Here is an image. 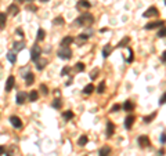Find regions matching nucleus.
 <instances>
[{"instance_id": "nucleus-1", "label": "nucleus", "mask_w": 166, "mask_h": 156, "mask_svg": "<svg viewBox=\"0 0 166 156\" xmlns=\"http://www.w3.org/2000/svg\"><path fill=\"white\" fill-rule=\"evenodd\" d=\"M94 24V15L91 13H83L82 15H79L75 20V25L76 26H90Z\"/></svg>"}, {"instance_id": "nucleus-2", "label": "nucleus", "mask_w": 166, "mask_h": 156, "mask_svg": "<svg viewBox=\"0 0 166 156\" xmlns=\"http://www.w3.org/2000/svg\"><path fill=\"white\" fill-rule=\"evenodd\" d=\"M57 55L58 58H61V59H71L72 58V50L69 48V47H61L60 50L57 51Z\"/></svg>"}, {"instance_id": "nucleus-3", "label": "nucleus", "mask_w": 166, "mask_h": 156, "mask_svg": "<svg viewBox=\"0 0 166 156\" xmlns=\"http://www.w3.org/2000/svg\"><path fill=\"white\" fill-rule=\"evenodd\" d=\"M42 55V48L39 44H33L31 48V59L35 62V61H37L39 58H40Z\"/></svg>"}, {"instance_id": "nucleus-4", "label": "nucleus", "mask_w": 166, "mask_h": 156, "mask_svg": "<svg viewBox=\"0 0 166 156\" xmlns=\"http://www.w3.org/2000/svg\"><path fill=\"white\" fill-rule=\"evenodd\" d=\"M137 144L140 145V148H148V146H151L150 137H147V135H140V137L137 138Z\"/></svg>"}, {"instance_id": "nucleus-5", "label": "nucleus", "mask_w": 166, "mask_h": 156, "mask_svg": "<svg viewBox=\"0 0 166 156\" xmlns=\"http://www.w3.org/2000/svg\"><path fill=\"white\" fill-rule=\"evenodd\" d=\"M162 26H165V21L158 20V21H154V22L147 24V25L144 26V29H147V31H151V29H156V28H162Z\"/></svg>"}, {"instance_id": "nucleus-6", "label": "nucleus", "mask_w": 166, "mask_h": 156, "mask_svg": "<svg viewBox=\"0 0 166 156\" xmlns=\"http://www.w3.org/2000/svg\"><path fill=\"white\" fill-rule=\"evenodd\" d=\"M10 123H11V126H13L14 129H17V130L22 129V120H21V118L15 116V115L10 116Z\"/></svg>"}, {"instance_id": "nucleus-7", "label": "nucleus", "mask_w": 166, "mask_h": 156, "mask_svg": "<svg viewBox=\"0 0 166 156\" xmlns=\"http://www.w3.org/2000/svg\"><path fill=\"white\" fill-rule=\"evenodd\" d=\"M28 99V94L24 93V91H20V93L15 95V102L17 105H24Z\"/></svg>"}, {"instance_id": "nucleus-8", "label": "nucleus", "mask_w": 166, "mask_h": 156, "mask_svg": "<svg viewBox=\"0 0 166 156\" xmlns=\"http://www.w3.org/2000/svg\"><path fill=\"white\" fill-rule=\"evenodd\" d=\"M158 15H159V11H158L156 7H150V8L143 14L144 18H151V17H158Z\"/></svg>"}, {"instance_id": "nucleus-9", "label": "nucleus", "mask_w": 166, "mask_h": 156, "mask_svg": "<svg viewBox=\"0 0 166 156\" xmlns=\"http://www.w3.org/2000/svg\"><path fill=\"white\" fill-rule=\"evenodd\" d=\"M14 84H15V78L11 75V76H8V79H7V82H6V87L4 90L7 91V93H10L11 90L14 89Z\"/></svg>"}, {"instance_id": "nucleus-10", "label": "nucleus", "mask_w": 166, "mask_h": 156, "mask_svg": "<svg viewBox=\"0 0 166 156\" xmlns=\"http://www.w3.org/2000/svg\"><path fill=\"white\" fill-rule=\"evenodd\" d=\"M93 35H94V29H91V28H87V29H84V31H83V33H80V35H79V37L87 42L89 39L93 36Z\"/></svg>"}, {"instance_id": "nucleus-11", "label": "nucleus", "mask_w": 166, "mask_h": 156, "mask_svg": "<svg viewBox=\"0 0 166 156\" xmlns=\"http://www.w3.org/2000/svg\"><path fill=\"white\" fill-rule=\"evenodd\" d=\"M134 122H136V116L134 115H129V116L124 119V129L130 130V129L133 127V125H134Z\"/></svg>"}, {"instance_id": "nucleus-12", "label": "nucleus", "mask_w": 166, "mask_h": 156, "mask_svg": "<svg viewBox=\"0 0 166 156\" xmlns=\"http://www.w3.org/2000/svg\"><path fill=\"white\" fill-rule=\"evenodd\" d=\"M76 8L78 10H89V8H91V3L87 1V0H79L78 4H76Z\"/></svg>"}, {"instance_id": "nucleus-13", "label": "nucleus", "mask_w": 166, "mask_h": 156, "mask_svg": "<svg viewBox=\"0 0 166 156\" xmlns=\"http://www.w3.org/2000/svg\"><path fill=\"white\" fill-rule=\"evenodd\" d=\"M111 152H112L111 146H109V145H104V146L100 148L98 156H109V155H111Z\"/></svg>"}, {"instance_id": "nucleus-14", "label": "nucleus", "mask_w": 166, "mask_h": 156, "mask_svg": "<svg viewBox=\"0 0 166 156\" xmlns=\"http://www.w3.org/2000/svg\"><path fill=\"white\" fill-rule=\"evenodd\" d=\"M114 133H115V125L111 120H108V122H107V137L111 138V137L114 135Z\"/></svg>"}, {"instance_id": "nucleus-15", "label": "nucleus", "mask_w": 166, "mask_h": 156, "mask_svg": "<svg viewBox=\"0 0 166 156\" xmlns=\"http://www.w3.org/2000/svg\"><path fill=\"white\" fill-rule=\"evenodd\" d=\"M122 108L126 112H132V111H134V102H132L130 99H126L123 102V105H122Z\"/></svg>"}, {"instance_id": "nucleus-16", "label": "nucleus", "mask_w": 166, "mask_h": 156, "mask_svg": "<svg viewBox=\"0 0 166 156\" xmlns=\"http://www.w3.org/2000/svg\"><path fill=\"white\" fill-rule=\"evenodd\" d=\"M35 62H36V69H37V71H43L44 66L47 65V59H46V58H42L40 57L37 61H35Z\"/></svg>"}, {"instance_id": "nucleus-17", "label": "nucleus", "mask_w": 166, "mask_h": 156, "mask_svg": "<svg viewBox=\"0 0 166 156\" xmlns=\"http://www.w3.org/2000/svg\"><path fill=\"white\" fill-rule=\"evenodd\" d=\"M7 11H8L10 15L14 17V15H17V14L20 13V7H18L17 4H10L8 6V8H7Z\"/></svg>"}, {"instance_id": "nucleus-18", "label": "nucleus", "mask_w": 166, "mask_h": 156, "mask_svg": "<svg viewBox=\"0 0 166 156\" xmlns=\"http://www.w3.org/2000/svg\"><path fill=\"white\" fill-rule=\"evenodd\" d=\"M75 42V39L72 36H65L61 40V47H69V44H72Z\"/></svg>"}, {"instance_id": "nucleus-19", "label": "nucleus", "mask_w": 166, "mask_h": 156, "mask_svg": "<svg viewBox=\"0 0 166 156\" xmlns=\"http://www.w3.org/2000/svg\"><path fill=\"white\" fill-rule=\"evenodd\" d=\"M24 78H25V83H26V86H32V84L35 83V75H33V73L28 72V75H25Z\"/></svg>"}, {"instance_id": "nucleus-20", "label": "nucleus", "mask_w": 166, "mask_h": 156, "mask_svg": "<svg viewBox=\"0 0 166 156\" xmlns=\"http://www.w3.org/2000/svg\"><path fill=\"white\" fill-rule=\"evenodd\" d=\"M111 52H112V46H111V44H105L103 48V57L108 58L109 55H111Z\"/></svg>"}, {"instance_id": "nucleus-21", "label": "nucleus", "mask_w": 166, "mask_h": 156, "mask_svg": "<svg viewBox=\"0 0 166 156\" xmlns=\"http://www.w3.org/2000/svg\"><path fill=\"white\" fill-rule=\"evenodd\" d=\"M51 106L54 108V109H61V106H62V99L60 98V97L54 98V99H53V102H51Z\"/></svg>"}, {"instance_id": "nucleus-22", "label": "nucleus", "mask_w": 166, "mask_h": 156, "mask_svg": "<svg viewBox=\"0 0 166 156\" xmlns=\"http://www.w3.org/2000/svg\"><path fill=\"white\" fill-rule=\"evenodd\" d=\"M6 24H7V14L6 13H0V29H4Z\"/></svg>"}, {"instance_id": "nucleus-23", "label": "nucleus", "mask_w": 166, "mask_h": 156, "mask_svg": "<svg viewBox=\"0 0 166 156\" xmlns=\"http://www.w3.org/2000/svg\"><path fill=\"white\" fill-rule=\"evenodd\" d=\"M87 142H89L87 135H80V137H79V140H78V145L79 146H86L87 145Z\"/></svg>"}, {"instance_id": "nucleus-24", "label": "nucleus", "mask_w": 166, "mask_h": 156, "mask_svg": "<svg viewBox=\"0 0 166 156\" xmlns=\"http://www.w3.org/2000/svg\"><path fill=\"white\" fill-rule=\"evenodd\" d=\"M129 43H130V37L129 36H124L123 39H122V40L118 43V46H116V47H118V48H122V47H126Z\"/></svg>"}, {"instance_id": "nucleus-25", "label": "nucleus", "mask_w": 166, "mask_h": 156, "mask_svg": "<svg viewBox=\"0 0 166 156\" xmlns=\"http://www.w3.org/2000/svg\"><path fill=\"white\" fill-rule=\"evenodd\" d=\"M37 97H39V93H37L36 90H32L31 93H29V95H28V99L31 102H35V101H37Z\"/></svg>"}, {"instance_id": "nucleus-26", "label": "nucleus", "mask_w": 166, "mask_h": 156, "mask_svg": "<svg viewBox=\"0 0 166 156\" xmlns=\"http://www.w3.org/2000/svg\"><path fill=\"white\" fill-rule=\"evenodd\" d=\"M7 59H8L11 64H15L17 62V54L14 51H8L7 52Z\"/></svg>"}, {"instance_id": "nucleus-27", "label": "nucleus", "mask_w": 166, "mask_h": 156, "mask_svg": "<svg viewBox=\"0 0 166 156\" xmlns=\"http://www.w3.org/2000/svg\"><path fill=\"white\" fill-rule=\"evenodd\" d=\"M62 118L65 120H72L75 118V113H73L72 111H65L64 113H62Z\"/></svg>"}, {"instance_id": "nucleus-28", "label": "nucleus", "mask_w": 166, "mask_h": 156, "mask_svg": "<svg viewBox=\"0 0 166 156\" xmlns=\"http://www.w3.org/2000/svg\"><path fill=\"white\" fill-rule=\"evenodd\" d=\"M25 48V42H15L14 43V50L17 52L21 51V50H24Z\"/></svg>"}, {"instance_id": "nucleus-29", "label": "nucleus", "mask_w": 166, "mask_h": 156, "mask_svg": "<svg viewBox=\"0 0 166 156\" xmlns=\"http://www.w3.org/2000/svg\"><path fill=\"white\" fill-rule=\"evenodd\" d=\"M44 37H46L44 29H39V31H37V35H36V40L37 42H42V40H44Z\"/></svg>"}, {"instance_id": "nucleus-30", "label": "nucleus", "mask_w": 166, "mask_h": 156, "mask_svg": "<svg viewBox=\"0 0 166 156\" xmlns=\"http://www.w3.org/2000/svg\"><path fill=\"white\" fill-rule=\"evenodd\" d=\"M94 89H96V87H94L93 84H87V86H86V87L83 89V94H86V95H90V94L94 91Z\"/></svg>"}, {"instance_id": "nucleus-31", "label": "nucleus", "mask_w": 166, "mask_h": 156, "mask_svg": "<svg viewBox=\"0 0 166 156\" xmlns=\"http://www.w3.org/2000/svg\"><path fill=\"white\" fill-rule=\"evenodd\" d=\"M156 118V112H152V113L151 115H148V116H144V123H147V125H148V123H151V122H152V120L155 119Z\"/></svg>"}, {"instance_id": "nucleus-32", "label": "nucleus", "mask_w": 166, "mask_h": 156, "mask_svg": "<svg viewBox=\"0 0 166 156\" xmlns=\"http://www.w3.org/2000/svg\"><path fill=\"white\" fill-rule=\"evenodd\" d=\"M53 24H54V25H64V24H65V20H64V17L60 15L53 20Z\"/></svg>"}, {"instance_id": "nucleus-33", "label": "nucleus", "mask_w": 166, "mask_h": 156, "mask_svg": "<svg viewBox=\"0 0 166 156\" xmlns=\"http://www.w3.org/2000/svg\"><path fill=\"white\" fill-rule=\"evenodd\" d=\"M105 87H107V84H105V82H101V83L97 86V93L98 94H104V91H105Z\"/></svg>"}, {"instance_id": "nucleus-34", "label": "nucleus", "mask_w": 166, "mask_h": 156, "mask_svg": "<svg viewBox=\"0 0 166 156\" xmlns=\"http://www.w3.org/2000/svg\"><path fill=\"white\" fill-rule=\"evenodd\" d=\"M73 69H75L76 72H83V71L86 69V65H84L83 62H78L76 65H75V68H73Z\"/></svg>"}, {"instance_id": "nucleus-35", "label": "nucleus", "mask_w": 166, "mask_h": 156, "mask_svg": "<svg viewBox=\"0 0 166 156\" xmlns=\"http://www.w3.org/2000/svg\"><path fill=\"white\" fill-rule=\"evenodd\" d=\"M40 91H42V94H43V95H49V93H50V91H49V89H47L46 84H40Z\"/></svg>"}, {"instance_id": "nucleus-36", "label": "nucleus", "mask_w": 166, "mask_h": 156, "mask_svg": "<svg viewBox=\"0 0 166 156\" xmlns=\"http://www.w3.org/2000/svg\"><path fill=\"white\" fill-rule=\"evenodd\" d=\"M71 71H72V68H71V66H65V68H64V69L61 71V76H67L68 73L71 72Z\"/></svg>"}, {"instance_id": "nucleus-37", "label": "nucleus", "mask_w": 166, "mask_h": 156, "mask_svg": "<svg viewBox=\"0 0 166 156\" xmlns=\"http://www.w3.org/2000/svg\"><path fill=\"white\" fill-rule=\"evenodd\" d=\"M156 36L158 37H165V26H162V28H159V31H158V33H156Z\"/></svg>"}, {"instance_id": "nucleus-38", "label": "nucleus", "mask_w": 166, "mask_h": 156, "mask_svg": "<svg viewBox=\"0 0 166 156\" xmlns=\"http://www.w3.org/2000/svg\"><path fill=\"white\" fill-rule=\"evenodd\" d=\"M98 69H96V71H91V72H90V79H91V80H94V79L97 78V75H98Z\"/></svg>"}, {"instance_id": "nucleus-39", "label": "nucleus", "mask_w": 166, "mask_h": 156, "mask_svg": "<svg viewBox=\"0 0 166 156\" xmlns=\"http://www.w3.org/2000/svg\"><path fill=\"white\" fill-rule=\"evenodd\" d=\"M26 10L35 13V11H37V7H36V6H33V4H28V6H26Z\"/></svg>"}, {"instance_id": "nucleus-40", "label": "nucleus", "mask_w": 166, "mask_h": 156, "mask_svg": "<svg viewBox=\"0 0 166 156\" xmlns=\"http://www.w3.org/2000/svg\"><path fill=\"white\" fill-rule=\"evenodd\" d=\"M120 108H122V106H120L119 104H115L114 106H112V108H111V112H112V113H114V112H118V111H119Z\"/></svg>"}, {"instance_id": "nucleus-41", "label": "nucleus", "mask_w": 166, "mask_h": 156, "mask_svg": "<svg viewBox=\"0 0 166 156\" xmlns=\"http://www.w3.org/2000/svg\"><path fill=\"white\" fill-rule=\"evenodd\" d=\"M129 59H127V62H133V59H134V57H133V50H132V48H130L129 47Z\"/></svg>"}, {"instance_id": "nucleus-42", "label": "nucleus", "mask_w": 166, "mask_h": 156, "mask_svg": "<svg viewBox=\"0 0 166 156\" xmlns=\"http://www.w3.org/2000/svg\"><path fill=\"white\" fill-rule=\"evenodd\" d=\"M159 140H161V144H165V142H166V133H165V131L161 134V138H159Z\"/></svg>"}, {"instance_id": "nucleus-43", "label": "nucleus", "mask_w": 166, "mask_h": 156, "mask_svg": "<svg viewBox=\"0 0 166 156\" xmlns=\"http://www.w3.org/2000/svg\"><path fill=\"white\" fill-rule=\"evenodd\" d=\"M15 33H17V35H18V36L24 37V32H22V29H21V28H18V29H17V31H15Z\"/></svg>"}, {"instance_id": "nucleus-44", "label": "nucleus", "mask_w": 166, "mask_h": 156, "mask_svg": "<svg viewBox=\"0 0 166 156\" xmlns=\"http://www.w3.org/2000/svg\"><path fill=\"white\" fill-rule=\"evenodd\" d=\"M163 104H165V94H162L161 99H159V105H163Z\"/></svg>"}, {"instance_id": "nucleus-45", "label": "nucleus", "mask_w": 166, "mask_h": 156, "mask_svg": "<svg viewBox=\"0 0 166 156\" xmlns=\"http://www.w3.org/2000/svg\"><path fill=\"white\" fill-rule=\"evenodd\" d=\"M165 55H166V52L163 51V52H162V55H161V61H162L163 64H165Z\"/></svg>"}, {"instance_id": "nucleus-46", "label": "nucleus", "mask_w": 166, "mask_h": 156, "mask_svg": "<svg viewBox=\"0 0 166 156\" xmlns=\"http://www.w3.org/2000/svg\"><path fill=\"white\" fill-rule=\"evenodd\" d=\"M4 151H6V149H4V146H1V145H0V156H1V155H4Z\"/></svg>"}, {"instance_id": "nucleus-47", "label": "nucleus", "mask_w": 166, "mask_h": 156, "mask_svg": "<svg viewBox=\"0 0 166 156\" xmlns=\"http://www.w3.org/2000/svg\"><path fill=\"white\" fill-rule=\"evenodd\" d=\"M100 32H101V33H104V32H108V28H101Z\"/></svg>"}, {"instance_id": "nucleus-48", "label": "nucleus", "mask_w": 166, "mask_h": 156, "mask_svg": "<svg viewBox=\"0 0 166 156\" xmlns=\"http://www.w3.org/2000/svg\"><path fill=\"white\" fill-rule=\"evenodd\" d=\"M163 153H165V151H163V149H159V152H158V155H159V156H163Z\"/></svg>"}, {"instance_id": "nucleus-49", "label": "nucleus", "mask_w": 166, "mask_h": 156, "mask_svg": "<svg viewBox=\"0 0 166 156\" xmlns=\"http://www.w3.org/2000/svg\"><path fill=\"white\" fill-rule=\"evenodd\" d=\"M6 155H7V156H13V152H11V151H10V152H7Z\"/></svg>"}, {"instance_id": "nucleus-50", "label": "nucleus", "mask_w": 166, "mask_h": 156, "mask_svg": "<svg viewBox=\"0 0 166 156\" xmlns=\"http://www.w3.org/2000/svg\"><path fill=\"white\" fill-rule=\"evenodd\" d=\"M15 1H18V3H24L25 0H15Z\"/></svg>"}, {"instance_id": "nucleus-51", "label": "nucleus", "mask_w": 166, "mask_h": 156, "mask_svg": "<svg viewBox=\"0 0 166 156\" xmlns=\"http://www.w3.org/2000/svg\"><path fill=\"white\" fill-rule=\"evenodd\" d=\"M42 3H46V1H49V0H40Z\"/></svg>"}, {"instance_id": "nucleus-52", "label": "nucleus", "mask_w": 166, "mask_h": 156, "mask_svg": "<svg viewBox=\"0 0 166 156\" xmlns=\"http://www.w3.org/2000/svg\"><path fill=\"white\" fill-rule=\"evenodd\" d=\"M28 1H33V0H28Z\"/></svg>"}]
</instances>
